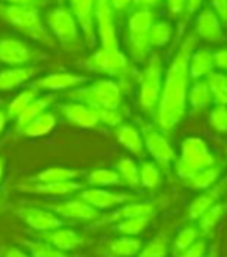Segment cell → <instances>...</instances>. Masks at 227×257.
<instances>
[{
	"mask_svg": "<svg viewBox=\"0 0 227 257\" xmlns=\"http://www.w3.org/2000/svg\"><path fill=\"white\" fill-rule=\"evenodd\" d=\"M196 45V35H188L179 45L174 58L166 69L162 83V92L154 112L156 125L160 133L174 130L185 115L188 80H190V58Z\"/></svg>",
	"mask_w": 227,
	"mask_h": 257,
	"instance_id": "cell-1",
	"label": "cell"
},
{
	"mask_svg": "<svg viewBox=\"0 0 227 257\" xmlns=\"http://www.w3.org/2000/svg\"><path fill=\"white\" fill-rule=\"evenodd\" d=\"M0 19L35 42L50 49L55 47L56 41L49 32L47 25L42 22L39 10H30L0 2Z\"/></svg>",
	"mask_w": 227,
	"mask_h": 257,
	"instance_id": "cell-2",
	"label": "cell"
},
{
	"mask_svg": "<svg viewBox=\"0 0 227 257\" xmlns=\"http://www.w3.org/2000/svg\"><path fill=\"white\" fill-rule=\"evenodd\" d=\"M216 164L215 156L205 141L199 138H188L182 142L180 156L174 161V170L180 179H188L193 175Z\"/></svg>",
	"mask_w": 227,
	"mask_h": 257,
	"instance_id": "cell-3",
	"label": "cell"
},
{
	"mask_svg": "<svg viewBox=\"0 0 227 257\" xmlns=\"http://www.w3.org/2000/svg\"><path fill=\"white\" fill-rule=\"evenodd\" d=\"M69 97L73 101L87 104L90 108H111L118 109L122 104V89L112 80H98L90 86L72 90Z\"/></svg>",
	"mask_w": 227,
	"mask_h": 257,
	"instance_id": "cell-4",
	"label": "cell"
},
{
	"mask_svg": "<svg viewBox=\"0 0 227 257\" xmlns=\"http://www.w3.org/2000/svg\"><path fill=\"white\" fill-rule=\"evenodd\" d=\"M45 25L52 33L53 39L61 44V47L75 52L81 49L78 22L69 8L58 7L45 14Z\"/></svg>",
	"mask_w": 227,
	"mask_h": 257,
	"instance_id": "cell-5",
	"label": "cell"
},
{
	"mask_svg": "<svg viewBox=\"0 0 227 257\" xmlns=\"http://www.w3.org/2000/svg\"><path fill=\"white\" fill-rule=\"evenodd\" d=\"M162 83H163V66L162 59L157 53L151 55L145 70L142 73L140 80V90H139V103L140 108L146 114L156 112L157 103L162 92Z\"/></svg>",
	"mask_w": 227,
	"mask_h": 257,
	"instance_id": "cell-6",
	"label": "cell"
},
{
	"mask_svg": "<svg viewBox=\"0 0 227 257\" xmlns=\"http://www.w3.org/2000/svg\"><path fill=\"white\" fill-rule=\"evenodd\" d=\"M45 58L47 55H44L22 39L11 36L0 38V63L7 64L8 67L30 66L33 61Z\"/></svg>",
	"mask_w": 227,
	"mask_h": 257,
	"instance_id": "cell-7",
	"label": "cell"
},
{
	"mask_svg": "<svg viewBox=\"0 0 227 257\" xmlns=\"http://www.w3.org/2000/svg\"><path fill=\"white\" fill-rule=\"evenodd\" d=\"M86 66L94 72L115 78H123L129 72V61L120 49H100L87 58Z\"/></svg>",
	"mask_w": 227,
	"mask_h": 257,
	"instance_id": "cell-8",
	"label": "cell"
},
{
	"mask_svg": "<svg viewBox=\"0 0 227 257\" xmlns=\"http://www.w3.org/2000/svg\"><path fill=\"white\" fill-rule=\"evenodd\" d=\"M142 139H143L145 148L148 150V153L153 156L154 162L159 165V169L168 172L171 164H174L176 161V153L171 144L166 141L165 136L157 128L146 125L142 130Z\"/></svg>",
	"mask_w": 227,
	"mask_h": 257,
	"instance_id": "cell-9",
	"label": "cell"
},
{
	"mask_svg": "<svg viewBox=\"0 0 227 257\" xmlns=\"http://www.w3.org/2000/svg\"><path fill=\"white\" fill-rule=\"evenodd\" d=\"M111 0H95L94 19L95 30L101 41V49H118V38L115 30V16Z\"/></svg>",
	"mask_w": 227,
	"mask_h": 257,
	"instance_id": "cell-10",
	"label": "cell"
},
{
	"mask_svg": "<svg viewBox=\"0 0 227 257\" xmlns=\"http://www.w3.org/2000/svg\"><path fill=\"white\" fill-rule=\"evenodd\" d=\"M156 212H157V203L154 201H131L104 215L101 214V217L92 223V228L97 229V228H103V226H112L122 220H128L134 217H154Z\"/></svg>",
	"mask_w": 227,
	"mask_h": 257,
	"instance_id": "cell-11",
	"label": "cell"
},
{
	"mask_svg": "<svg viewBox=\"0 0 227 257\" xmlns=\"http://www.w3.org/2000/svg\"><path fill=\"white\" fill-rule=\"evenodd\" d=\"M78 198L87 203L90 207L97 210H111L115 207H120L126 203L137 201L135 195L131 193H123V192H111L106 189H98V187H90V189H83L78 192Z\"/></svg>",
	"mask_w": 227,
	"mask_h": 257,
	"instance_id": "cell-12",
	"label": "cell"
},
{
	"mask_svg": "<svg viewBox=\"0 0 227 257\" xmlns=\"http://www.w3.org/2000/svg\"><path fill=\"white\" fill-rule=\"evenodd\" d=\"M41 207L56 214L59 218L66 220H80V221H95L101 217V212L94 207H90L87 203L80 200L78 196L73 200L56 201V203H44Z\"/></svg>",
	"mask_w": 227,
	"mask_h": 257,
	"instance_id": "cell-13",
	"label": "cell"
},
{
	"mask_svg": "<svg viewBox=\"0 0 227 257\" xmlns=\"http://www.w3.org/2000/svg\"><path fill=\"white\" fill-rule=\"evenodd\" d=\"M18 192L39 196H55V198H64L83 190V184L77 181H66V183H35V181H22L14 186Z\"/></svg>",
	"mask_w": 227,
	"mask_h": 257,
	"instance_id": "cell-14",
	"label": "cell"
},
{
	"mask_svg": "<svg viewBox=\"0 0 227 257\" xmlns=\"http://www.w3.org/2000/svg\"><path fill=\"white\" fill-rule=\"evenodd\" d=\"M16 215L35 232H45L56 228H61L64 221L59 218L56 214L44 207H30V206H21L16 207Z\"/></svg>",
	"mask_w": 227,
	"mask_h": 257,
	"instance_id": "cell-15",
	"label": "cell"
},
{
	"mask_svg": "<svg viewBox=\"0 0 227 257\" xmlns=\"http://www.w3.org/2000/svg\"><path fill=\"white\" fill-rule=\"evenodd\" d=\"M70 11L81 28L84 41L87 45L95 44L97 30H95V19H94V4L95 0H69Z\"/></svg>",
	"mask_w": 227,
	"mask_h": 257,
	"instance_id": "cell-16",
	"label": "cell"
},
{
	"mask_svg": "<svg viewBox=\"0 0 227 257\" xmlns=\"http://www.w3.org/2000/svg\"><path fill=\"white\" fill-rule=\"evenodd\" d=\"M36 238L45 241V243L52 245L53 248L63 251V252H69V251H75L80 246H83L84 243V237L81 234H78L77 231L69 229V228H56L52 231H45V232H35Z\"/></svg>",
	"mask_w": 227,
	"mask_h": 257,
	"instance_id": "cell-17",
	"label": "cell"
},
{
	"mask_svg": "<svg viewBox=\"0 0 227 257\" xmlns=\"http://www.w3.org/2000/svg\"><path fill=\"white\" fill-rule=\"evenodd\" d=\"M59 112L67 120L69 123L80 126V128H95L100 125L98 115L94 108L87 104L73 101V103H64L59 104Z\"/></svg>",
	"mask_w": 227,
	"mask_h": 257,
	"instance_id": "cell-18",
	"label": "cell"
},
{
	"mask_svg": "<svg viewBox=\"0 0 227 257\" xmlns=\"http://www.w3.org/2000/svg\"><path fill=\"white\" fill-rule=\"evenodd\" d=\"M87 78L83 75H75V73H66V72H58V73H49L45 77L36 80L32 86L41 92H56V90H64L70 87H77L86 83Z\"/></svg>",
	"mask_w": 227,
	"mask_h": 257,
	"instance_id": "cell-19",
	"label": "cell"
},
{
	"mask_svg": "<svg viewBox=\"0 0 227 257\" xmlns=\"http://www.w3.org/2000/svg\"><path fill=\"white\" fill-rule=\"evenodd\" d=\"M196 35L208 42H219L222 39V27L221 21L215 14L213 10L204 8L198 18H196Z\"/></svg>",
	"mask_w": 227,
	"mask_h": 257,
	"instance_id": "cell-20",
	"label": "cell"
},
{
	"mask_svg": "<svg viewBox=\"0 0 227 257\" xmlns=\"http://www.w3.org/2000/svg\"><path fill=\"white\" fill-rule=\"evenodd\" d=\"M53 101H55L53 95H39L30 103L28 106L16 117V120H14V134H16V138H19L22 130L28 123H32L36 117H39L45 111H49V108L52 106Z\"/></svg>",
	"mask_w": 227,
	"mask_h": 257,
	"instance_id": "cell-21",
	"label": "cell"
},
{
	"mask_svg": "<svg viewBox=\"0 0 227 257\" xmlns=\"http://www.w3.org/2000/svg\"><path fill=\"white\" fill-rule=\"evenodd\" d=\"M39 69L35 66H19V67H7L0 70V92L13 90L24 86L27 81L38 75Z\"/></svg>",
	"mask_w": 227,
	"mask_h": 257,
	"instance_id": "cell-22",
	"label": "cell"
},
{
	"mask_svg": "<svg viewBox=\"0 0 227 257\" xmlns=\"http://www.w3.org/2000/svg\"><path fill=\"white\" fill-rule=\"evenodd\" d=\"M224 190H225V183H219L213 187L204 190L199 196H196V198L190 203V206L187 207V218L198 220L207 209H210L211 206H215L218 203Z\"/></svg>",
	"mask_w": 227,
	"mask_h": 257,
	"instance_id": "cell-23",
	"label": "cell"
},
{
	"mask_svg": "<svg viewBox=\"0 0 227 257\" xmlns=\"http://www.w3.org/2000/svg\"><path fill=\"white\" fill-rule=\"evenodd\" d=\"M115 138L120 142L123 148H126L129 153L135 155V156H143V139L140 136V131L132 126V125H120L115 130Z\"/></svg>",
	"mask_w": 227,
	"mask_h": 257,
	"instance_id": "cell-24",
	"label": "cell"
},
{
	"mask_svg": "<svg viewBox=\"0 0 227 257\" xmlns=\"http://www.w3.org/2000/svg\"><path fill=\"white\" fill-rule=\"evenodd\" d=\"M188 70H190V78H193V80L207 78L211 72H215L213 53L207 49H202V50L191 53Z\"/></svg>",
	"mask_w": 227,
	"mask_h": 257,
	"instance_id": "cell-25",
	"label": "cell"
},
{
	"mask_svg": "<svg viewBox=\"0 0 227 257\" xmlns=\"http://www.w3.org/2000/svg\"><path fill=\"white\" fill-rule=\"evenodd\" d=\"M80 176V170L77 169H69V167H47L36 173L30 181L35 183H66V181H75Z\"/></svg>",
	"mask_w": 227,
	"mask_h": 257,
	"instance_id": "cell-26",
	"label": "cell"
},
{
	"mask_svg": "<svg viewBox=\"0 0 227 257\" xmlns=\"http://www.w3.org/2000/svg\"><path fill=\"white\" fill-rule=\"evenodd\" d=\"M142 240L137 237H123L120 235L118 238H114L108 241V251L114 257H135L142 249Z\"/></svg>",
	"mask_w": 227,
	"mask_h": 257,
	"instance_id": "cell-27",
	"label": "cell"
},
{
	"mask_svg": "<svg viewBox=\"0 0 227 257\" xmlns=\"http://www.w3.org/2000/svg\"><path fill=\"white\" fill-rule=\"evenodd\" d=\"M55 126L56 115L50 111H45L22 130L19 138H42V136H47L49 133H52Z\"/></svg>",
	"mask_w": 227,
	"mask_h": 257,
	"instance_id": "cell-28",
	"label": "cell"
},
{
	"mask_svg": "<svg viewBox=\"0 0 227 257\" xmlns=\"http://www.w3.org/2000/svg\"><path fill=\"white\" fill-rule=\"evenodd\" d=\"M187 101L190 103V106L193 108L194 112H199L207 109L211 103H213V98H211L210 94V89L207 81L204 80H198L191 89L188 90V95H187Z\"/></svg>",
	"mask_w": 227,
	"mask_h": 257,
	"instance_id": "cell-29",
	"label": "cell"
},
{
	"mask_svg": "<svg viewBox=\"0 0 227 257\" xmlns=\"http://www.w3.org/2000/svg\"><path fill=\"white\" fill-rule=\"evenodd\" d=\"M221 175V165H211V167L201 170L199 173L193 175L191 178L185 179V186L193 190H207L216 184V181Z\"/></svg>",
	"mask_w": 227,
	"mask_h": 257,
	"instance_id": "cell-30",
	"label": "cell"
},
{
	"mask_svg": "<svg viewBox=\"0 0 227 257\" xmlns=\"http://www.w3.org/2000/svg\"><path fill=\"white\" fill-rule=\"evenodd\" d=\"M115 172L118 173L122 184L131 187V189H139L140 187V173H139V165L134 162L131 158H122L115 164Z\"/></svg>",
	"mask_w": 227,
	"mask_h": 257,
	"instance_id": "cell-31",
	"label": "cell"
},
{
	"mask_svg": "<svg viewBox=\"0 0 227 257\" xmlns=\"http://www.w3.org/2000/svg\"><path fill=\"white\" fill-rule=\"evenodd\" d=\"M36 97H39V92L33 87V86H30L24 90H21V92L14 97L13 100L8 101V104L4 108L8 118L10 120H16V117L28 106L30 103H32Z\"/></svg>",
	"mask_w": 227,
	"mask_h": 257,
	"instance_id": "cell-32",
	"label": "cell"
},
{
	"mask_svg": "<svg viewBox=\"0 0 227 257\" xmlns=\"http://www.w3.org/2000/svg\"><path fill=\"white\" fill-rule=\"evenodd\" d=\"M140 173V187L146 190H156L162 186V170L153 161H143L139 165Z\"/></svg>",
	"mask_w": 227,
	"mask_h": 257,
	"instance_id": "cell-33",
	"label": "cell"
},
{
	"mask_svg": "<svg viewBox=\"0 0 227 257\" xmlns=\"http://www.w3.org/2000/svg\"><path fill=\"white\" fill-rule=\"evenodd\" d=\"M205 81L208 84L213 103L218 106H227V73L211 72Z\"/></svg>",
	"mask_w": 227,
	"mask_h": 257,
	"instance_id": "cell-34",
	"label": "cell"
},
{
	"mask_svg": "<svg viewBox=\"0 0 227 257\" xmlns=\"http://www.w3.org/2000/svg\"><path fill=\"white\" fill-rule=\"evenodd\" d=\"M18 241L22 245L24 249H27L30 257H67L66 252L53 248L52 245L45 243V241H42L39 238H36V240L18 238Z\"/></svg>",
	"mask_w": 227,
	"mask_h": 257,
	"instance_id": "cell-35",
	"label": "cell"
},
{
	"mask_svg": "<svg viewBox=\"0 0 227 257\" xmlns=\"http://www.w3.org/2000/svg\"><path fill=\"white\" fill-rule=\"evenodd\" d=\"M225 212H227V204L225 203H216L215 206H211L210 209H207L205 212L198 218V221H199L198 229L204 235H208L211 231L216 228L218 223L222 220Z\"/></svg>",
	"mask_w": 227,
	"mask_h": 257,
	"instance_id": "cell-36",
	"label": "cell"
},
{
	"mask_svg": "<svg viewBox=\"0 0 227 257\" xmlns=\"http://www.w3.org/2000/svg\"><path fill=\"white\" fill-rule=\"evenodd\" d=\"M151 218L153 217H134L128 220H122L112 224V229L123 237H137L149 226Z\"/></svg>",
	"mask_w": 227,
	"mask_h": 257,
	"instance_id": "cell-37",
	"label": "cell"
},
{
	"mask_svg": "<svg viewBox=\"0 0 227 257\" xmlns=\"http://www.w3.org/2000/svg\"><path fill=\"white\" fill-rule=\"evenodd\" d=\"M128 49L135 61H145L151 50L148 32H128Z\"/></svg>",
	"mask_w": 227,
	"mask_h": 257,
	"instance_id": "cell-38",
	"label": "cell"
},
{
	"mask_svg": "<svg viewBox=\"0 0 227 257\" xmlns=\"http://www.w3.org/2000/svg\"><path fill=\"white\" fill-rule=\"evenodd\" d=\"M87 184L98 189H106L111 186H122V179L115 170L109 169H97L87 175Z\"/></svg>",
	"mask_w": 227,
	"mask_h": 257,
	"instance_id": "cell-39",
	"label": "cell"
},
{
	"mask_svg": "<svg viewBox=\"0 0 227 257\" xmlns=\"http://www.w3.org/2000/svg\"><path fill=\"white\" fill-rule=\"evenodd\" d=\"M166 252H168V234L162 232L142 246L135 257H166Z\"/></svg>",
	"mask_w": 227,
	"mask_h": 257,
	"instance_id": "cell-40",
	"label": "cell"
},
{
	"mask_svg": "<svg viewBox=\"0 0 227 257\" xmlns=\"http://www.w3.org/2000/svg\"><path fill=\"white\" fill-rule=\"evenodd\" d=\"M173 27L170 22H154L148 32V41L151 47H162L170 41Z\"/></svg>",
	"mask_w": 227,
	"mask_h": 257,
	"instance_id": "cell-41",
	"label": "cell"
},
{
	"mask_svg": "<svg viewBox=\"0 0 227 257\" xmlns=\"http://www.w3.org/2000/svg\"><path fill=\"white\" fill-rule=\"evenodd\" d=\"M154 24L153 10H137L131 14L128 21V32H149Z\"/></svg>",
	"mask_w": 227,
	"mask_h": 257,
	"instance_id": "cell-42",
	"label": "cell"
},
{
	"mask_svg": "<svg viewBox=\"0 0 227 257\" xmlns=\"http://www.w3.org/2000/svg\"><path fill=\"white\" fill-rule=\"evenodd\" d=\"M199 229L196 228V226H187V228H184L182 231H180L176 238L173 240V252L176 254V257L184 252L187 248H190L196 240H199Z\"/></svg>",
	"mask_w": 227,
	"mask_h": 257,
	"instance_id": "cell-43",
	"label": "cell"
},
{
	"mask_svg": "<svg viewBox=\"0 0 227 257\" xmlns=\"http://www.w3.org/2000/svg\"><path fill=\"white\" fill-rule=\"evenodd\" d=\"M95 112L98 115V122L106 125V126H120V125H122V122H123V114L120 112V109L97 108Z\"/></svg>",
	"mask_w": 227,
	"mask_h": 257,
	"instance_id": "cell-44",
	"label": "cell"
},
{
	"mask_svg": "<svg viewBox=\"0 0 227 257\" xmlns=\"http://www.w3.org/2000/svg\"><path fill=\"white\" fill-rule=\"evenodd\" d=\"M208 123L218 133H227V106H216L208 115Z\"/></svg>",
	"mask_w": 227,
	"mask_h": 257,
	"instance_id": "cell-45",
	"label": "cell"
},
{
	"mask_svg": "<svg viewBox=\"0 0 227 257\" xmlns=\"http://www.w3.org/2000/svg\"><path fill=\"white\" fill-rule=\"evenodd\" d=\"M205 252H207V240L199 238L184 252H180L177 257H205Z\"/></svg>",
	"mask_w": 227,
	"mask_h": 257,
	"instance_id": "cell-46",
	"label": "cell"
},
{
	"mask_svg": "<svg viewBox=\"0 0 227 257\" xmlns=\"http://www.w3.org/2000/svg\"><path fill=\"white\" fill-rule=\"evenodd\" d=\"M0 2L14 5V7H22V8H30V10H39L47 5L49 0H0Z\"/></svg>",
	"mask_w": 227,
	"mask_h": 257,
	"instance_id": "cell-47",
	"label": "cell"
},
{
	"mask_svg": "<svg viewBox=\"0 0 227 257\" xmlns=\"http://www.w3.org/2000/svg\"><path fill=\"white\" fill-rule=\"evenodd\" d=\"M187 4L188 0H166V5H168V11L171 16H180L184 11H187Z\"/></svg>",
	"mask_w": 227,
	"mask_h": 257,
	"instance_id": "cell-48",
	"label": "cell"
},
{
	"mask_svg": "<svg viewBox=\"0 0 227 257\" xmlns=\"http://www.w3.org/2000/svg\"><path fill=\"white\" fill-rule=\"evenodd\" d=\"M211 7H213L218 19L227 24V0H211Z\"/></svg>",
	"mask_w": 227,
	"mask_h": 257,
	"instance_id": "cell-49",
	"label": "cell"
},
{
	"mask_svg": "<svg viewBox=\"0 0 227 257\" xmlns=\"http://www.w3.org/2000/svg\"><path fill=\"white\" fill-rule=\"evenodd\" d=\"M213 59H215V67L227 72V49H219L218 52L213 53Z\"/></svg>",
	"mask_w": 227,
	"mask_h": 257,
	"instance_id": "cell-50",
	"label": "cell"
},
{
	"mask_svg": "<svg viewBox=\"0 0 227 257\" xmlns=\"http://www.w3.org/2000/svg\"><path fill=\"white\" fill-rule=\"evenodd\" d=\"M0 257H30V255L28 252H25L18 246H5L2 252H0Z\"/></svg>",
	"mask_w": 227,
	"mask_h": 257,
	"instance_id": "cell-51",
	"label": "cell"
},
{
	"mask_svg": "<svg viewBox=\"0 0 227 257\" xmlns=\"http://www.w3.org/2000/svg\"><path fill=\"white\" fill-rule=\"evenodd\" d=\"M160 2L162 0H132V4L137 7V10H153Z\"/></svg>",
	"mask_w": 227,
	"mask_h": 257,
	"instance_id": "cell-52",
	"label": "cell"
},
{
	"mask_svg": "<svg viewBox=\"0 0 227 257\" xmlns=\"http://www.w3.org/2000/svg\"><path fill=\"white\" fill-rule=\"evenodd\" d=\"M131 4H132V0H111L114 13H123L125 10L129 8Z\"/></svg>",
	"mask_w": 227,
	"mask_h": 257,
	"instance_id": "cell-53",
	"label": "cell"
},
{
	"mask_svg": "<svg viewBox=\"0 0 227 257\" xmlns=\"http://www.w3.org/2000/svg\"><path fill=\"white\" fill-rule=\"evenodd\" d=\"M202 5V0H188V4H187V13L188 14H193L196 13Z\"/></svg>",
	"mask_w": 227,
	"mask_h": 257,
	"instance_id": "cell-54",
	"label": "cell"
},
{
	"mask_svg": "<svg viewBox=\"0 0 227 257\" xmlns=\"http://www.w3.org/2000/svg\"><path fill=\"white\" fill-rule=\"evenodd\" d=\"M8 115H7V112H5V109L4 108H0V134L4 133V130H5V126H7V123H8Z\"/></svg>",
	"mask_w": 227,
	"mask_h": 257,
	"instance_id": "cell-55",
	"label": "cell"
},
{
	"mask_svg": "<svg viewBox=\"0 0 227 257\" xmlns=\"http://www.w3.org/2000/svg\"><path fill=\"white\" fill-rule=\"evenodd\" d=\"M5 167H7V161H5V158L0 156V183H2L4 175H5Z\"/></svg>",
	"mask_w": 227,
	"mask_h": 257,
	"instance_id": "cell-56",
	"label": "cell"
},
{
	"mask_svg": "<svg viewBox=\"0 0 227 257\" xmlns=\"http://www.w3.org/2000/svg\"><path fill=\"white\" fill-rule=\"evenodd\" d=\"M208 257H218V251H216V249H213V251L210 252V255H208Z\"/></svg>",
	"mask_w": 227,
	"mask_h": 257,
	"instance_id": "cell-57",
	"label": "cell"
},
{
	"mask_svg": "<svg viewBox=\"0 0 227 257\" xmlns=\"http://www.w3.org/2000/svg\"><path fill=\"white\" fill-rule=\"evenodd\" d=\"M58 2H61V4H63V2H64V0H58Z\"/></svg>",
	"mask_w": 227,
	"mask_h": 257,
	"instance_id": "cell-58",
	"label": "cell"
}]
</instances>
